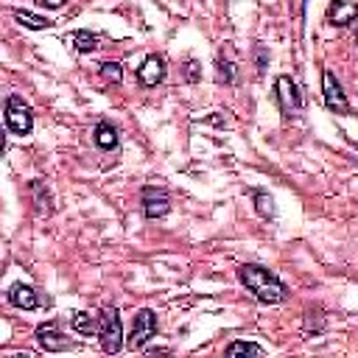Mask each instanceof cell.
<instances>
[{
	"label": "cell",
	"instance_id": "52a82bcc",
	"mask_svg": "<svg viewBox=\"0 0 358 358\" xmlns=\"http://www.w3.org/2000/svg\"><path fill=\"white\" fill-rule=\"evenodd\" d=\"M140 204H143L145 218H162V215L171 213V199H168V193H165L162 187H151V185L143 187Z\"/></svg>",
	"mask_w": 358,
	"mask_h": 358
},
{
	"label": "cell",
	"instance_id": "277c9868",
	"mask_svg": "<svg viewBox=\"0 0 358 358\" xmlns=\"http://www.w3.org/2000/svg\"><path fill=\"white\" fill-rule=\"evenodd\" d=\"M274 98H277V106L285 117H294L302 109V95H299V87L294 84L291 76H277L274 78Z\"/></svg>",
	"mask_w": 358,
	"mask_h": 358
},
{
	"label": "cell",
	"instance_id": "7402d4cb",
	"mask_svg": "<svg viewBox=\"0 0 358 358\" xmlns=\"http://www.w3.org/2000/svg\"><path fill=\"white\" fill-rule=\"evenodd\" d=\"M39 3H42V6H48V8H59L64 0H39Z\"/></svg>",
	"mask_w": 358,
	"mask_h": 358
},
{
	"label": "cell",
	"instance_id": "603a6c76",
	"mask_svg": "<svg viewBox=\"0 0 358 358\" xmlns=\"http://www.w3.org/2000/svg\"><path fill=\"white\" fill-rule=\"evenodd\" d=\"M355 39H358V31H355Z\"/></svg>",
	"mask_w": 358,
	"mask_h": 358
},
{
	"label": "cell",
	"instance_id": "d6986e66",
	"mask_svg": "<svg viewBox=\"0 0 358 358\" xmlns=\"http://www.w3.org/2000/svg\"><path fill=\"white\" fill-rule=\"evenodd\" d=\"M101 76H103L106 81H112V84H120L123 70H120V64H117V62H103V64H101Z\"/></svg>",
	"mask_w": 358,
	"mask_h": 358
},
{
	"label": "cell",
	"instance_id": "9c48e42d",
	"mask_svg": "<svg viewBox=\"0 0 358 358\" xmlns=\"http://www.w3.org/2000/svg\"><path fill=\"white\" fill-rule=\"evenodd\" d=\"M355 17H358V0H333L327 6V22L330 25L344 28V25L355 22Z\"/></svg>",
	"mask_w": 358,
	"mask_h": 358
},
{
	"label": "cell",
	"instance_id": "ba28073f",
	"mask_svg": "<svg viewBox=\"0 0 358 358\" xmlns=\"http://www.w3.org/2000/svg\"><path fill=\"white\" fill-rule=\"evenodd\" d=\"M36 341L45 352H64L73 347V341L56 327V324H39L36 327Z\"/></svg>",
	"mask_w": 358,
	"mask_h": 358
},
{
	"label": "cell",
	"instance_id": "3957f363",
	"mask_svg": "<svg viewBox=\"0 0 358 358\" xmlns=\"http://www.w3.org/2000/svg\"><path fill=\"white\" fill-rule=\"evenodd\" d=\"M6 126L8 131L14 134H31L34 129V115H31V106L20 98V95H8L6 98Z\"/></svg>",
	"mask_w": 358,
	"mask_h": 358
},
{
	"label": "cell",
	"instance_id": "e0dca14e",
	"mask_svg": "<svg viewBox=\"0 0 358 358\" xmlns=\"http://www.w3.org/2000/svg\"><path fill=\"white\" fill-rule=\"evenodd\" d=\"M255 210L260 218H274V199L266 190H255Z\"/></svg>",
	"mask_w": 358,
	"mask_h": 358
},
{
	"label": "cell",
	"instance_id": "7a4b0ae2",
	"mask_svg": "<svg viewBox=\"0 0 358 358\" xmlns=\"http://www.w3.org/2000/svg\"><path fill=\"white\" fill-rule=\"evenodd\" d=\"M98 338H101V350L115 355L123 347V327H120V313L115 308H103L98 313Z\"/></svg>",
	"mask_w": 358,
	"mask_h": 358
},
{
	"label": "cell",
	"instance_id": "44dd1931",
	"mask_svg": "<svg viewBox=\"0 0 358 358\" xmlns=\"http://www.w3.org/2000/svg\"><path fill=\"white\" fill-rule=\"evenodd\" d=\"M255 56H257V70L266 67V50L263 48H255Z\"/></svg>",
	"mask_w": 358,
	"mask_h": 358
},
{
	"label": "cell",
	"instance_id": "6da1fadb",
	"mask_svg": "<svg viewBox=\"0 0 358 358\" xmlns=\"http://www.w3.org/2000/svg\"><path fill=\"white\" fill-rule=\"evenodd\" d=\"M238 280L255 294V299L257 302H263V305H277V302H282L285 296H288V288L268 271V268H263V266H257V263H243L241 268H238Z\"/></svg>",
	"mask_w": 358,
	"mask_h": 358
},
{
	"label": "cell",
	"instance_id": "9a60e30c",
	"mask_svg": "<svg viewBox=\"0 0 358 358\" xmlns=\"http://www.w3.org/2000/svg\"><path fill=\"white\" fill-rule=\"evenodd\" d=\"M224 352L229 358H235V355H266V350L260 344H252V341H232V344H227Z\"/></svg>",
	"mask_w": 358,
	"mask_h": 358
},
{
	"label": "cell",
	"instance_id": "ffe728a7",
	"mask_svg": "<svg viewBox=\"0 0 358 358\" xmlns=\"http://www.w3.org/2000/svg\"><path fill=\"white\" fill-rule=\"evenodd\" d=\"M182 73H185V81H199V78H201V67H199L196 59H187Z\"/></svg>",
	"mask_w": 358,
	"mask_h": 358
},
{
	"label": "cell",
	"instance_id": "30bf717a",
	"mask_svg": "<svg viewBox=\"0 0 358 358\" xmlns=\"http://www.w3.org/2000/svg\"><path fill=\"white\" fill-rule=\"evenodd\" d=\"M165 78V62H162V56H145V62L137 67V81L143 84V87H157L159 81Z\"/></svg>",
	"mask_w": 358,
	"mask_h": 358
},
{
	"label": "cell",
	"instance_id": "2e32d148",
	"mask_svg": "<svg viewBox=\"0 0 358 358\" xmlns=\"http://www.w3.org/2000/svg\"><path fill=\"white\" fill-rule=\"evenodd\" d=\"M73 48H76L78 53H92V50L98 48V36H95L92 31H76V34H73Z\"/></svg>",
	"mask_w": 358,
	"mask_h": 358
},
{
	"label": "cell",
	"instance_id": "ac0fdd59",
	"mask_svg": "<svg viewBox=\"0 0 358 358\" xmlns=\"http://www.w3.org/2000/svg\"><path fill=\"white\" fill-rule=\"evenodd\" d=\"M215 67H218V81H224V84H235V64L227 59L224 62V56H218V62H215Z\"/></svg>",
	"mask_w": 358,
	"mask_h": 358
},
{
	"label": "cell",
	"instance_id": "8fae6325",
	"mask_svg": "<svg viewBox=\"0 0 358 358\" xmlns=\"http://www.w3.org/2000/svg\"><path fill=\"white\" fill-rule=\"evenodd\" d=\"M8 302H11L14 308H20V310H34V308L42 305V296H39L31 285H25V282H14V285L8 288Z\"/></svg>",
	"mask_w": 358,
	"mask_h": 358
},
{
	"label": "cell",
	"instance_id": "8992f818",
	"mask_svg": "<svg viewBox=\"0 0 358 358\" xmlns=\"http://www.w3.org/2000/svg\"><path fill=\"white\" fill-rule=\"evenodd\" d=\"M322 92H324V103L330 112L336 115H350V101L338 84V78L333 76V70H322Z\"/></svg>",
	"mask_w": 358,
	"mask_h": 358
},
{
	"label": "cell",
	"instance_id": "4fadbf2b",
	"mask_svg": "<svg viewBox=\"0 0 358 358\" xmlns=\"http://www.w3.org/2000/svg\"><path fill=\"white\" fill-rule=\"evenodd\" d=\"M14 20H17L22 28H31V31H45V28H50V20L39 17V14H31V11H14Z\"/></svg>",
	"mask_w": 358,
	"mask_h": 358
},
{
	"label": "cell",
	"instance_id": "7c38bea8",
	"mask_svg": "<svg viewBox=\"0 0 358 358\" xmlns=\"http://www.w3.org/2000/svg\"><path fill=\"white\" fill-rule=\"evenodd\" d=\"M92 140H95V145H98V148H103V151H112V148L117 145V129H115L112 123L101 120V123L95 126V134H92Z\"/></svg>",
	"mask_w": 358,
	"mask_h": 358
},
{
	"label": "cell",
	"instance_id": "5bb4252c",
	"mask_svg": "<svg viewBox=\"0 0 358 358\" xmlns=\"http://www.w3.org/2000/svg\"><path fill=\"white\" fill-rule=\"evenodd\" d=\"M70 327L76 330V333H81V336H90V333H98V322L90 316V313H84V310H78V313H73V319H70Z\"/></svg>",
	"mask_w": 358,
	"mask_h": 358
},
{
	"label": "cell",
	"instance_id": "5b68a950",
	"mask_svg": "<svg viewBox=\"0 0 358 358\" xmlns=\"http://www.w3.org/2000/svg\"><path fill=\"white\" fill-rule=\"evenodd\" d=\"M154 336H157V313H154L151 308H140V310L134 313V322H131L129 347H131V350H143Z\"/></svg>",
	"mask_w": 358,
	"mask_h": 358
}]
</instances>
